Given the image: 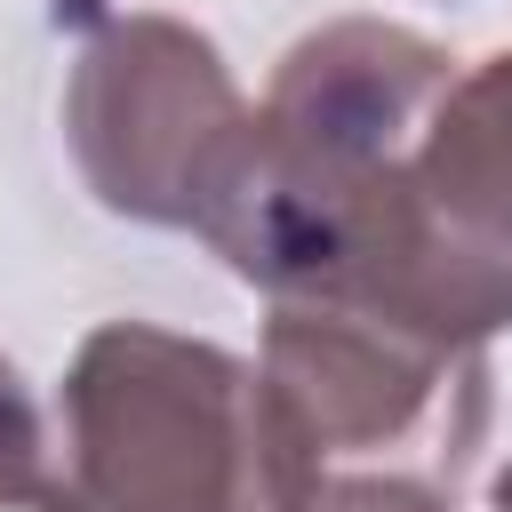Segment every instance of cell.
Segmentation results:
<instances>
[{
    "mask_svg": "<svg viewBox=\"0 0 512 512\" xmlns=\"http://www.w3.org/2000/svg\"><path fill=\"white\" fill-rule=\"evenodd\" d=\"M448 80V48L408 24L336 16L304 32L256 96L208 248L272 304L360 296L384 256L408 152Z\"/></svg>",
    "mask_w": 512,
    "mask_h": 512,
    "instance_id": "6da1fadb",
    "label": "cell"
},
{
    "mask_svg": "<svg viewBox=\"0 0 512 512\" xmlns=\"http://www.w3.org/2000/svg\"><path fill=\"white\" fill-rule=\"evenodd\" d=\"M320 472L264 360L104 320L64 368L40 512H296Z\"/></svg>",
    "mask_w": 512,
    "mask_h": 512,
    "instance_id": "7a4b0ae2",
    "label": "cell"
},
{
    "mask_svg": "<svg viewBox=\"0 0 512 512\" xmlns=\"http://www.w3.org/2000/svg\"><path fill=\"white\" fill-rule=\"evenodd\" d=\"M248 120L256 104L224 72L216 40L184 16L120 8L96 16L72 48L64 144L80 160V184L128 224L208 240L240 176Z\"/></svg>",
    "mask_w": 512,
    "mask_h": 512,
    "instance_id": "3957f363",
    "label": "cell"
},
{
    "mask_svg": "<svg viewBox=\"0 0 512 512\" xmlns=\"http://www.w3.org/2000/svg\"><path fill=\"white\" fill-rule=\"evenodd\" d=\"M264 376L312 456H424L448 488L488 424V344H448L384 304L280 296Z\"/></svg>",
    "mask_w": 512,
    "mask_h": 512,
    "instance_id": "277c9868",
    "label": "cell"
},
{
    "mask_svg": "<svg viewBox=\"0 0 512 512\" xmlns=\"http://www.w3.org/2000/svg\"><path fill=\"white\" fill-rule=\"evenodd\" d=\"M352 304H384L448 344L512 328V48L440 88L408 152L384 256Z\"/></svg>",
    "mask_w": 512,
    "mask_h": 512,
    "instance_id": "5b68a950",
    "label": "cell"
},
{
    "mask_svg": "<svg viewBox=\"0 0 512 512\" xmlns=\"http://www.w3.org/2000/svg\"><path fill=\"white\" fill-rule=\"evenodd\" d=\"M48 456H56V440H48V424H40V400H32V384L16 376V360L0 352V512H40V496H48Z\"/></svg>",
    "mask_w": 512,
    "mask_h": 512,
    "instance_id": "8992f818",
    "label": "cell"
},
{
    "mask_svg": "<svg viewBox=\"0 0 512 512\" xmlns=\"http://www.w3.org/2000/svg\"><path fill=\"white\" fill-rule=\"evenodd\" d=\"M296 512H456L440 472H320Z\"/></svg>",
    "mask_w": 512,
    "mask_h": 512,
    "instance_id": "52a82bcc",
    "label": "cell"
},
{
    "mask_svg": "<svg viewBox=\"0 0 512 512\" xmlns=\"http://www.w3.org/2000/svg\"><path fill=\"white\" fill-rule=\"evenodd\" d=\"M488 504H496V512H512V456L496 464V480H488Z\"/></svg>",
    "mask_w": 512,
    "mask_h": 512,
    "instance_id": "ba28073f",
    "label": "cell"
}]
</instances>
